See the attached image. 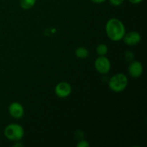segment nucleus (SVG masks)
<instances>
[{"label":"nucleus","instance_id":"f257e3e1","mask_svg":"<svg viewBox=\"0 0 147 147\" xmlns=\"http://www.w3.org/2000/svg\"><path fill=\"white\" fill-rule=\"evenodd\" d=\"M106 33L108 37L113 42L120 41L126 34L123 23L117 18H111L106 24Z\"/></svg>","mask_w":147,"mask_h":147},{"label":"nucleus","instance_id":"f03ea898","mask_svg":"<svg viewBox=\"0 0 147 147\" xmlns=\"http://www.w3.org/2000/svg\"><path fill=\"white\" fill-rule=\"evenodd\" d=\"M127 76L122 73H116L113 75L109 81V87L113 92L121 93L128 86Z\"/></svg>","mask_w":147,"mask_h":147},{"label":"nucleus","instance_id":"7ed1b4c3","mask_svg":"<svg viewBox=\"0 0 147 147\" xmlns=\"http://www.w3.org/2000/svg\"><path fill=\"white\" fill-rule=\"evenodd\" d=\"M4 134L8 140L19 142L24 137V128L18 123H10L4 129Z\"/></svg>","mask_w":147,"mask_h":147},{"label":"nucleus","instance_id":"20e7f679","mask_svg":"<svg viewBox=\"0 0 147 147\" xmlns=\"http://www.w3.org/2000/svg\"><path fill=\"white\" fill-rule=\"evenodd\" d=\"M94 66L100 74L106 75L110 71L111 65L109 59L106 56H98L95 60Z\"/></svg>","mask_w":147,"mask_h":147},{"label":"nucleus","instance_id":"39448f33","mask_svg":"<svg viewBox=\"0 0 147 147\" xmlns=\"http://www.w3.org/2000/svg\"><path fill=\"white\" fill-rule=\"evenodd\" d=\"M72 92L71 85L67 82H60L55 88V93L57 97L60 98H65L68 97Z\"/></svg>","mask_w":147,"mask_h":147},{"label":"nucleus","instance_id":"423d86ee","mask_svg":"<svg viewBox=\"0 0 147 147\" xmlns=\"http://www.w3.org/2000/svg\"><path fill=\"white\" fill-rule=\"evenodd\" d=\"M144 67L141 62L138 60H133L130 63L128 67V73L131 77L138 78L143 74Z\"/></svg>","mask_w":147,"mask_h":147},{"label":"nucleus","instance_id":"0eeeda50","mask_svg":"<svg viewBox=\"0 0 147 147\" xmlns=\"http://www.w3.org/2000/svg\"><path fill=\"white\" fill-rule=\"evenodd\" d=\"M8 111L10 116L16 119H20L24 114V109L22 105L18 102H13L9 106Z\"/></svg>","mask_w":147,"mask_h":147},{"label":"nucleus","instance_id":"6e6552de","mask_svg":"<svg viewBox=\"0 0 147 147\" xmlns=\"http://www.w3.org/2000/svg\"><path fill=\"white\" fill-rule=\"evenodd\" d=\"M122 40L127 45L134 46L136 45L140 42L142 40V36H141L140 33L138 32L132 31L127 34H125Z\"/></svg>","mask_w":147,"mask_h":147},{"label":"nucleus","instance_id":"1a4fd4ad","mask_svg":"<svg viewBox=\"0 0 147 147\" xmlns=\"http://www.w3.org/2000/svg\"><path fill=\"white\" fill-rule=\"evenodd\" d=\"M75 53H76V57H78V58L80 59L86 58L89 55V52L88 50V49L84 47H78V48L76 50Z\"/></svg>","mask_w":147,"mask_h":147},{"label":"nucleus","instance_id":"9d476101","mask_svg":"<svg viewBox=\"0 0 147 147\" xmlns=\"http://www.w3.org/2000/svg\"><path fill=\"white\" fill-rule=\"evenodd\" d=\"M36 4V0H20V5L23 9H30Z\"/></svg>","mask_w":147,"mask_h":147},{"label":"nucleus","instance_id":"9b49d317","mask_svg":"<svg viewBox=\"0 0 147 147\" xmlns=\"http://www.w3.org/2000/svg\"><path fill=\"white\" fill-rule=\"evenodd\" d=\"M108 53V46L106 44H99L96 47V53L98 55V56H106Z\"/></svg>","mask_w":147,"mask_h":147},{"label":"nucleus","instance_id":"f8f14e48","mask_svg":"<svg viewBox=\"0 0 147 147\" xmlns=\"http://www.w3.org/2000/svg\"><path fill=\"white\" fill-rule=\"evenodd\" d=\"M124 57L126 61L131 63V61L134 60V54L131 51H127L125 53Z\"/></svg>","mask_w":147,"mask_h":147},{"label":"nucleus","instance_id":"ddd939ff","mask_svg":"<svg viewBox=\"0 0 147 147\" xmlns=\"http://www.w3.org/2000/svg\"><path fill=\"white\" fill-rule=\"evenodd\" d=\"M124 0H109V2L112 4L113 6H120L123 3Z\"/></svg>","mask_w":147,"mask_h":147},{"label":"nucleus","instance_id":"4468645a","mask_svg":"<svg viewBox=\"0 0 147 147\" xmlns=\"http://www.w3.org/2000/svg\"><path fill=\"white\" fill-rule=\"evenodd\" d=\"M78 147H88L90 146L89 143L88 142V141L86 140H81L80 142H79L76 145Z\"/></svg>","mask_w":147,"mask_h":147},{"label":"nucleus","instance_id":"2eb2a0df","mask_svg":"<svg viewBox=\"0 0 147 147\" xmlns=\"http://www.w3.org/2000/svg\"><path fill=\"white\" fill-rule=\"evenodd\" d=\"M129 1L133 4H139V3L142 2L144 0H129Z\"/></svg>","mask_w":147,"mask_h":147},{"label":"nucleus","instance_id":"dca6fc26","mask_svg":"<svg viewBox=\"0 0 147 147\" xmlns=\"http://www.w3.org/2000/svg\"><path fill=\"white\" fill-rule=\"evenodd\" d=\"M92 2L95 3V4H101V3H103L104 1H106V0H90Z\"/></svg>","mask_w":147,"mask_h":147},{"label":"nucleus","instance_id":"f3484780","mask_svg":"<svg viewBox=\"0 0 147 147\" xmlns=\"http://www.w3.org/2000/svg\"><path fill=\"white\" fill-rule=\"evenodd\" d=\"M23 145L22 144H20V143H16V144H14V146H15V147H17V146H22Z\"/></svg>","mask_w":147,"mask_h":147}]
</instances>
